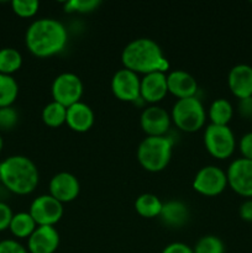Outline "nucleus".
Returning a JSON list of instances; mask_svg holds the SVG:
<instances>
[{
    "label": "nucleus",
    "instance_id": "ddd939ff",
    "mask_svg": "<svg viewBox=\"0 0 252 253\" xmlns=\"http://www.w3.org/2000/svg\"><path fill=\"white\" fill-rule=\"evenodd\" d=\"M81 184L76 175L68 172H59L49 180V195L59 203H71L78 198Z\"/></svg>",
    "mask_w": 252,
    "mask_h": 253
},
{
    "label": "nucleus",
    "instance_id": "a878e982",
    "mask_svg": "<svg viewBox=\"0 0 252 253\" xmlns=\"http://www.w3.org/2000/svg\"><path fill=\"white\" fill-rule=\"evenodd\" d=\"M193 251L194 253H225V245L220 237L207 235L198 240Z\"/></svg>",
    "mask_w": 252,
    "mask_h": 253
},
{
    "label": "nucleus",
    "instance_id": "9d476101",
    "mask_svg": "<svg viewBox=\"0 0 252 253\" xmlns=\"http://www.w3.org/2000/svg\"><path fill=\"white\" fill-rule=\"evenodd\" d=\"M227 185L236 194L252 198V161L241 157L230 163L226 170Z\"/></svg>",
    "mask_w": 252,
    "mask_h": 253
},
{
    "label": "nucleus",
    "instance_id": "4468645a",
    "mask_svg": "<svg viewBox=\"0 0 252 253\" xmlns=\"http://www.w3.org/2000/svg\"><path fill=\"white\" fill-rule=\"evenodd\" d=\"M167 94V74L163 72L146 74L141 79V99L146 103L156 105L162 101Z\"/></svg>",
    "mask_w": 252,
    "mask_h": 253
},
{
    "label": "nucleus",
    "instance_id": "dca6fc26",
    "mask_svg": "<svg viewBox=\"0 0 252 253\" xmlns=\"http://www.w3.org/2000/svg\"><path fill=\"white\" fill-rule=\"evenodd\" d=\"M227 84L239 100L252 96V67L245 63L232 67L227 76Z\"/></svg>",
    "mask_w": 252,
    "mask_h": 253
},
{
    "label": "nucleus",
    "instance_id": "2f4dec72",
    "mask_svg": "<svg viewBox=\"0 0 252 253\" xmlns=\"http://www.w3.org/2000/svg\"><path fill=\"white\" fill-rule=\"evenodd\" d=\"M239 148L242 157L252 161V131L242 136L239 143Z\"/></svg>",
    "mask_w": 252,
    "mask_h": 253
},
{
    "label": "nucleus",
    "instance_id": "f03ea898",
    "mask_svg": "<svg viewBox=\"0 0 252 253\" xmlns=\"http://www.w3.org/2000/svg\"><path fill=\"white\" fill-rule=\"evenodd\" d=\"M121 62L124 68L145 76L155 72L166 73L169 69V62L158 43L146 37L136 39L126 44L121 53Z\"/></svg>",
    "mask_w": 252,
    "mask_h": 253
},
{
    "label": "nucleus",
    "instance_id": "72a5a7b5",
    "mask_svg": "<svg viewBox=\"0 0 252 253\" xmlns=\"http://www.w3.org/2000/svg\"><path fill=\"white\" fill-rule=\"evenodd\" d=\"M162 253H194L192 247L183 242H173L163 249Z\"/></svg>",
    "mask_w": 252,
    "mask_h": 253
},
{
    "label": "nucleus",
    "instance_id": "4be33fe9",
    "mask_svg": "<svg viewBox=\"0 0 252 253\" xmlns=\"http://www.w3.org/2000/svg\"><path fill=\"white\" fill-rule=\"evenodd\" d=\"M36 227L37 224L30 212H17L12 216L9 230L17 239H29Z\"/></svg>",
    "mask_w": 252,
    "mask_h": 253
},
{
    "label": "nucleus",
    "instance_id": "a211bd4d",
    "mask_svg": "<svg viewBox=\"0 0 252 253\" xmlns=\"http://www.w3.org/2000/svg\"><path fill=\"white\" fill-rule=\"evenodd\" d=\"M66 124L71 130L76 131V132H86L94 125L93 110L90 106L82 101L73 104L72 106L67 108Z\"/></svg>",
    "mask_w": 252,
    "mask_h": 253
},
{
    "label": "nucleus",
    "instance_id": "aec40b11",
    "mask_svg": "<svg viewBox=\"0 0 252 253\" xmlns=\"http://www.w3.org/2000/svg\"><path fill=\"white\" fill-rule=\"evenodd\" d=\"M234 116V106L229 100L219 98L211 103L209 108V119L212 125L229 126Z\"/></svg>",
    "mask_w": 252,
    "mask_h": 253
},
{
    "label": "nucleus",
    "instance_id": "b1692460",
    "mask_svg": "<svg viewBox=\"0 0 252 253\" xmlns=\"http://www.w3.org/2000/svg\"><path fill=\"white\" fill-rule=\"evenodd\" d=\"M19 95V84L12 76L0 74V108L12 106Z\"/></svg>",
    "mask_w": 252,
    "mask_h": 253
},
{
    "label": "nucleus",
    "instance_id": "20e7f679",
    "mask_svg": "<svg viewBox=\"0 0 252 253\" xmlns=\"http://www.w3.org/2000/svg\"><path fill=\"white\" fill-rule=\"evenodd\" d=\"M173 140L168 136H147L137 147L138 163L147 172L157 173L165 169L172 158Z\"/></svg>",
    "mask_w": 252,
    "mask_h": 253
},
{
    "label": "nucleus",
    "instance_id": "9b49d317",
    "mask_svg": "<svg viewBox=\"0 0 252 253\" xmlns=\"http://www.w3.org/2000/svg\"><path fill=\"white\" fill-rule=\"evenodd\" d=\"M111 91L121 101L136 103L141 99V79L130 69H119L111 78Z\"/></svg>",
    "mask_w": 252,
    "mask_h": 253
},
{
    "label": "nucleus",
    "instance_id": "5701e85b",
    "mask_svg": "<svg viewBox=\"0 0 252 253\" xmlns=\"http://www.w3.org/2000/svg\"><path fill=\"white\" fill-rule=\"evenodd\" d=\"M22 66V56L17 49L5 47L0 49V74L11 76Z\"/></svg>",
    "mask_w": 252,
    "mask_h": 253
},
{
    "label": "nucleus",
    "instance_id": "f704fd0d",
    "mask_svg": "<svg viewBox=\"0 0 252 253\" xmlns=\"http://www.w3.org/2000/svg\"><path fill=\"white\" fill-rule=\"evenodd\" d=\"M240 217L247 222H252V199L245 200L240 207Z\"/></svg>",
    "mask_w": 252,
    "mask_h": 253
},
{
    "label": "nucleus",
    "instance_id": "39448f33",
    "mask_svg": "<svg viewBox=\"0 0 252 253\" xmlns=\"http://www.w3.org/2000/svg\"><path fill=\"white\" fill-rule=\"evenodd\" d=\"M170 119L183 132H197L204 126L207 113L197 96L178 99L172 108Z\"/></svg>",
    "mask_w": 252,
    "mask_h": 253
},
{
    "label": "nucleus",
    "instance_id": "c85d7f7f",
    "mask_svg": "<svg viewBox=\"0 0 252 253\" xmlns=\"http://www.w3.org/2000/svg\"><path fill=\"white\" fill-rule=\"evenodd\" d=\"M17 121H19V114L12 106L0 108V130H12L17 125Z\"/></svg>",
    "mask_w": 252,
    "mask_h": 253
},
{
    "label": "nucleus",
    "instance_id": "7ed1b4c3",
    "mask_svg": "<svg viewBox=\"0 0 252 253\" xmlns=\"http://www.w3.org/2000/svg\"><path fill=\"white\" fill-rule=\"evenodd\" d=\"M0 178L7 190L16 195H27L39 185L40 173L29 157L15 155L0 162Z\"/></svg>",
    "mask_w": 252,
    "mask_h": 253
},
{
    "label": "nucleus",
    "instance_id": "473e14b6",
    "mask_svg": "<svg viewBox=\"0 0 252 253\" xmlns=\"http://www.w3.org/2000/svg\"><path fill=\"white\" fill-rule=\"evenodd\" d=\"M237 113L245 120H251L252 119V96L249 98L240 99L237 103Z\"/></svg>",
    "mask_w": 252,
    "mask_h": 253
},
{
    "label": "nucleus",
    "instance_id": "c756f323",
    "mask_svg": "<svg viewBox=\"0 0 252 253\" xmlns=\"http://www.w3.org/2000/svg\"><path fill=\"white\" fill-rule=\"evenodd\" d=\"M0 253H27V250L16 240L0 241Z\"/></svg>",
    "mask_w": 252,
    "mask_h": 253
},
{
    "label": "nucleus",
    "instance_id": "f257e3e1",
    "mask_svg": "<svg viewBox=\"0 0 252 253\" xmlns=\"http://www.w3.org/2000/svg\"><path fill=\"white\" fill-rule=\"evenodd\" d=\"M25 42L34 56L44 58L63 51L68 42V32L58 20L43 17L27 27Z\"/></svg>",
    "mask_w": 252,
    "mask_h": 253
},
{
    "label": "nucleus",
    "instance_id": "412c9836",
    "mask_svg": "<svg viewBox=\"0 0 252 253\" xmlns=\"http://www.w3.org/2000/svg\"><path fill=\"white\" fill-rule=\"evenodd\" d=\"M162 207L163 203L161 202L160 198L155 194H150V193L141 194L135 202L136 212L146 219L160 216Z\"/></svg>",
    "mask_w": 252,
    "mask_h": 253
},
{
    "label": "nucleus",
    "instance_id": "393cba45",
    "mask_svg": "<svg viewBox=\"0 0 252 253\" xmlns=\"http://www.w3.org/2000/svg\"><path fill=\"white\" fill-rule=\"evenodd\" d=\"M66 119L67 108L56 101L48 103L42 110V121L49 127H59L66 124Z\"/></svg>",
    "mask_w": 252,
    "mask_h": 253
},
{
    "label": "nucleus",
    "instance_id": "6e6552de",
    "mask_svg": "<svg viewBox=\"0 0 252 253\" xmlns=\"http://www.w3.org/2000/svg\"><path fill=\"white\" fill-rule=\"evenodd\" d=\"M227 187L226 172L217 166H205L200 168L193 180V188L205 197H216Z\"/></svg>",
    "mask_w": 252,
    "mask_h": 253
},
{
    "label": "nucleus",
    "instance_id": "f3484780",
    "mask_svg": "<svg viewBox=\"0 0 252 253\" xmlns=\"http://www.w3.org/2000/svg\"><path fill=\"white\" fill-rule=\"evenodd\" d=\"M167 86L168 93L178 99L192 98L198 91V83L194 77L182 69L167 74Z\"/></svg>",
    "mask_w": 252,
    "mask_h": 253
},
{
    "label": "nucleus",
    "instance_id": "6ab92c4d",
    "mask_svg": "<svg viewBox=\"0 0 252 253\" xmlns=\"http://www.w3.org/2000/svg\"><path fill=\"white\" fill-rule=\"evenodd\" d=\"M189 209H188L187 204L180 200H169L167 203H163L160 219L166 226L179 229L187 224L189 220Z\"/></svg>",
    "mask_w": 252,
    "mask_h": 253
},
{
    "label": "nucleus",
    "instance_id": "f8f14e48",
    "mask_svg": "<svg viewBox=\"0 0 252 253\" xmlns=\"http://www.w3.org/2000/svg\"><path fill=\"white\" fill-rule=\"evenodd\" d=\"M169 113L158 105H151L142 111L140 125L147 136H166L170 127Z\"/></svg>",
    "mask_w": 252,
    "mask_h": 253
},
{
    "label": "nucleus",
    "instance_id": "2eb2a0df",
    "mask_svg": "<svg viewBox=\"0 0 252 253\" xmlns=\"http://www.w3.org/2000/svg\"><path fill=\"white\" fill-rule=\"evenodd\" d=\"M59 246V234L54 226H37L27 239L30 253H54Z\"/></svg>",
    "mask_w": 252,
    "mask_h": 253
},
{
    "label": "nucleus",
    "instance_id": "cd10ccee",
    "mask_svg": "<svg viewBox=\"0 0 252 253\" xmlns=\"http://www.w3.org/2000/svg\"><path fill=\"white\" fill-rule=\"evenodd\" d=\"M100 4V0H71L64 4V11L86 14L98 9Z\"/></svg>",
    "mask_w": 252,
    "mask_h": 253
},
{
    "label": "nucleus",
    "instance_id": "0eeeda50",
    "mask_svg": "<svg viewBox=\"0 0 252 253\" xmlns=\"http://www.w3.org/2000/svg\"><path fill=\"white\" fill-rule=\"evenodd\" d=\"M53 101L69 108L81 101L83 95L82 79L74 73H61L54 78L51 88Z\"/></svg>",
    "mask_w": 252,
    "mask_h": 253
},
{
    "label": "nucleus",
    "instance_id": "1a4fd4ad",
    "mask_svg": "<svg viewBox=\"0 0 252 253\" xmlns=\"http://www.w3.org/2000/svg\"><path fill=\"white\" fill-rule=\"evenodd\" d=\"M30 215L37 226H54L63 216V204L49 194L40 195L30 205Z\"/></svg>",
    "mask_w": 252,
    "mask_h": 253
},
{
    "label": "nucleus",
    "instance_id": "c9c22d12",
    "mask_svg": "<svg viewBox=\"0 0 252 253\" xmlns=\"http://www.w3.org/2000/svg\"><path fill=\"white\" fill-rule=\"evenodd\" d=\"M2 147H4V140H2L1 135H0V152L2 151Z\"/></svg>",
    "mask_w": 252,
    "mask_h": 253
},
{
    "label": "nucleus",
    "instance_id": "7c9ffc66",
    "mask_svg": "<svg viewBox=\"0 0 252 253\" xmlns=\"http://www.w3.org/2000/svg\"><path fill=\"white\" fill-rule=\"evenodd\" d=\"M12 216L14 214H12L11 208L5 203L0 202V232L9 229Z\"/></svg>",
    "mask_w": 252,
    "mask_h": 253
},
{
    "label": "nucleus",
    "instance_id": "bb28decb",
    "mask_svg": "<svg viewBox=\"0 0 252 253\" xmlns=\"http://www.w3.org/2000/svg\"><path fill=\"white\" fill-rule=\"evenodd\" d=\"M11 7L17 16L29 19L37 14L40 2L37 0H14L11 2Z\"/></svg>",
    "mask_w": 252,
    "mask_h": 253
},
{
    "label": "nucleus",
    "instance_id": "423d86ee",
    "mask_svg": "<svg viewBox=\"0 0 252 253\" xmlns=\"http://www.w3.org/2000/svg\"><path fill=\"white\" fill-rule=\"evenodd\" d=\"M204 145L212 157L217 160H226L234 153L236 138L229 126L210 124L204 131Z\"/></svg>",
    "mask_w": 252,
    "mask_h": 253
},
{
    "label": "nucleus",
    "instance_id": "e433bc0d",
    "mask_svg": "<svg viewBox=\"0 0 252 253\" xmlns=\"http://www.w3.org/2000/svg\"><path fill=\"white\" fill-rule=\"evenodd\" d=\"M0 183H1V178H0Z\"/></svg>",
    "mask_w": 252,
    "mask_h": 253
}]
</instances>
